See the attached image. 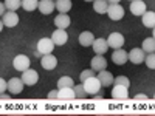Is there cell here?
I'll list each match as a JSON object with an SVG mask.
<instances>
[{"mask_svg": "<svg viewBox=\"0 0 155 116\" xmlns=\"http://www.w3.org/2000/svg\"><path fill=\"white\" fill-rule=\"evenodd\" d=\"M84 88H85V92L88 96H95L99 93V90H101V82L98 79V76H92V77H88V79H85L84 82Z\"/></svg>", "mask_w": 155, "mask_h": 116, "instance_id": "1", "label": "cell"}, {"mask_svg": "<svg viewBox=\"0 0 155 116\" xmlns=\"http://www.w3.org/2000/svg\"><path fill=\"white\" fill-rule=\"evenodd\" d=\"M54 42L51 40V37H42L41 40L37 42V53L39 54H50V53H53V50H54Z\"/></svg>", "mask_w": 155, "mask_h": 116, "instance_id": "2", "label": "cell"}, {"mask_svg": "<svg viewBox=\"0 0 155 116\" xmlns=\"http://www.w3.org/2000/svg\"><path fill=\"white\" fill-rule=\"evenodd\" d=\"M30 65H31V60H30L28 56H25V54H19V56H16L14 59H12V67H14V70H17L20 73L25 71V70H28Z\"/></svg>", "mask_w": 155, "mask_h": 116, "instance_id": "3", "label": "cell"}, {"mask_svg": "<svg viewBox=\"0 0 155 116\" xmlns=\"http://www.w3.org/2000/svg\"><path fill=\"white\" fill-rule=\"evenodd\" d=\"M107 16H109L110 20L118 22V20H121L124 17V8L120 3H110L109 9H107Z\"/></svg>", "mask_w": 155, "mask_h": 116, "instance_id": "4", "label": "cell"}, {"mask_svg": "<svg viewBox=\"0 0 155 116\" xmlns=\"http://www.w3.org/2000/svg\"><path fill=\"white\" fill-rule=\"evenodd\" d=\"M127 57L129 60H130L132 63H135V65H140V63H143L144 59H146V53L143 48H134L127 53Z\"/></svg>", "mask_w": 155, "mask_h": 116, "instance_id": "5", "label": "cell"}, {"mask_svg": "<svg viewBox=\"0 0 155 116\" xmlns=\"http://www.w3.org/2000/svg\"><path fill=\"white\" fill-rule=\"evenodd\" d=\"M20 79L23 81V84H25V85L31 87V85H36V84H37V81H39V74H37V71H36V70L28 68V70L22 71V77H20Z\"/></svg>", "mask_w": 155, "mask_h": 116, "instance_id": "6", "label": "cell"}, {"mask_svg": "<svg viewBox=\"0 0 155 116\" xmlns=\"http://www.w3.org/2000/svg\"><path fill=\"white\" fill-rule=\"evenodd\" d=\"M23 81L20 79V77H11V79L8 81V92L11 95H19L23 92Z\"/></svg>", "mask_w": 155, "mask_h": 116, "instance_id": "7", "label": "cell"}, {"mask_svg": "<svg viewBox=\"0 0 155 116\" xmlns=\"http://www.w3.org/2000/svg\"><path fill=\"white\" fill-rule=\"evenodd\" d=\"M129 9H130V12L134 16H137V17H141L147 11L146 3L143 2V0H132L130 5H129Z\"/></svg>", "mask_w": 155, "mask_h": 116, "instance_id": "8", "label": "cell"}, {"mask_svg": "<svg viewBox=\"0 0 155 116\" xmlns=\"http://www.w3.org/2000/svg\"><path fill=\"white\" fill-rule=\"evenodd\" d=\"M107 44H109V48H113V50L123 48V45H124V36L121 33H112L107 37Z\"/></svg>", "mask_w": 155, "mask_h": 116, "instance_id": "9", "label": "cell"}, {"mask_svg": "<svg viewBox=\"0 0 155 116\" xmlns=\"http://www.w3.org/2000/svg\"><path fill=\"white\" fill-rule=\"evenodd\" d=\"M2 22H3L5 27L14 28L16 25L19 23V16H17V12H16V11H6L5 14L2 16Z\"/></svg>", "mask_w": 155, "mask_h": 116, "instance_id": "10", "label": "cell"}, {"mask_svg": "<svg viewBox=\"0 0 155 116\" xmlns=\"http://www.w3.org/2000/svg\"><path fill=\"white\" fill-rule=\"evenodd\" d=\"M51 40L54 42V45L62 47V45H65L68 42V34H67L65 30H59L58 28L56 31H53V34H51Z\"/></svg>", "mask_w": 155, "mask_h": 116, "instance_id": "11", "label": "cell"}, {"mask_svg": "<svg viewBox=\"0 0 155 116\" xmlns=\"http://www.w3.org/2000/svg\"><path fill=\"white\" fill-rule=\"evenodd\" d=\"M112 98H113V99H118V101L129 99V87L115 84V87H113V90H112Z\"/></svg>", "mask_w": 155, "mask_h": 116, "instance_id": "12", "label": "cell"}, {"mask_svg": "<svg viewBox=\"0 0 155 116\" xmlns=\"http://www.w3.org/2000/svg\"><path fill=\"white\" fill-rule=\"evenodd\" d=\"M92 48L95 51V54H106L107 50H109V44H107V39H95V42L92 44Z\"/></svg>", "mask_w": 155, "mask_h": 116, "instance_id": "13", "label": "cell"}, {"mask_svg": "<svg viewBox=\"0 0 155 116\" xmlns=\"http://www.w3.org/2000/svg\"><path fill=\"white\" fill-rule=\"evenodd\" d=\"M90 65H92V68L98 73V71L106 70V67H107V60H106L104 54H96V56L92 59V62H90Z\"/></svg>", "mask_w": 155, "mask_h": 116, "instance_id": "14", "label": "cell"}, {"mask_svg": "<svg viewBox=\"0 0 155 116\" xmlns=\"http://www.w3.org/2000/svg\"><path fill=\"white\" fill-rule=\"evenodd\" d=\"M112 60H113V63H116V65H124V63L129 60V57H127V51H124L123 48L113 50Z\"/></svg>", "mask_w": 155, "mask_h": 116, "instance_id": "15", "label": "cell"}, {"mask_svg": "<svg viewBox=\"0 0 155 116\" xmlns=\"http://www.w3.org/2000/svg\"><path fill=\"white\" fill-rule=\"evenodd\" d=\"M98 79H99V82H101L102 87H110V85H113V82H115L113 74H112L110 71H107V70L98 71Z\"/></svg>", "mask_w": 155, "mask_h": 116, "instance_id": "16", "label": "cell"}, {"mask_svg": "<svg viewBox=\"0 0 155 116\" xmlns=\"http://www.w3.org/2000/svg\"><path fill=\"white\" fill-rule=\"evenodd\" d=\"M41 63H42V67L45 68V70H54L56 67H58V59L53 56V54H44L42 56V59H41Z\"/></svg>", "mask_w": 155, "mask_h": 116, "instance_id": "17", "label": "cell"}, {"mask_svg": "<svg viewBox=\"0 0 155 116\" xmlns=\"http://www.w3.org/2000/svg\"><path fill=\"white\" fill-rule=\"evenodd\" d=\"M58 99H62V101L76 99V95H74L73 87H62V88H58Z\"/></svg>", "mask_w": 155, "mask_h": 116, "instance_id": "18", "label": "cell"}, {"mask_svg": "<svg viewBox=\"0 0 155 116\" xmlns=\"http://www.w3.org/2000/svg\"><path fill=\"white\" fill-rule=\"evenodd\" d=\"M37 9L41 11L42 14L48 16V14H51V12H53V11L56 9V5H54L53 0H41V2H39Z\"/></svg>", "mask_w": 155, "mask_h": 116, "instance_id": "19", "label": "cell"}, {"mask_svg": "<svg viewBox=\"0 0 155 116\" xmlns=\"http://www.w3.org/2000/svg\"><path fill=\"white\" fill-rule=\"evenodd\" d=\"M70 23H71L70 17L67 14H64V12H59V16L54 17V25H56V28H59V30H67L70 27Z\"/></svg>", "mask_w": 155, "mask_h": 116, "instance_id": "20", "label": "cell"}, {"mask_svg": "<svg viewBox=\"0 0 155 116\" xmlns=\"http://www.w3.org/2000/svg\"><path fill=\"white\" fill-rule=\"evenodd\" d=\"M78 40H79L82 47H92V44L95 42V36L92 31H82L79 37H78Z\"/></svg>", "mask_w": 155, "mask_h": 116, "instance_id": "21", "label": "cell"}, {"mask_svg": "<svg viewBox=\"0 0 155 116\" xmlns=\"http://www.w3.org/2000/svg\"><path fill=\"white\" fill-rule=\"evenodd\" d=\"M141 22L146 28H153L155 27V12L153 11H146L143 16H141Z\"/></svg>", "mask_w": 155, "mask_h": 116, "instance_id": "22", "label": "cell"}, {"mask_svg": "<svg viewBox=\"0 0 155 116\" xmlns=\"http://www.w3.org/2000/svg\"><path fill=\"white\" fill-rule=\"evenodd\" d=\"M93 9L95 12H98V14H107V9H109V2L107 0H93Z\"/></svg>", "mask_w": 155, "mask_h": 116, "instance_id": "23", "label": "cell"}, {"mask_svg": "<svg viewBox=\"0 0 155 116\" xmlns=\"http://www.w3.org/2000/svg\"><path fill=\"white\" fill-rule=\"evenodd\" d=\"M54 5H56V9L59 12H64V14H67V12L71 9V6H73L71 0H56Z\"/></svg>", "mask_w": 155, "mask_h": 116, "instance_id": "24", "label": "cell"}, {"mask_svg": "<svg viewBox=\"0 0 155 116\" xmlns=\"http://www.w3.org/2000/svg\"><path fill=\"white\" fill-rule=\"evenodd\" d=\"M141 48L144 50V53H155V39L153 37H147L143 40V45H141Z\"/></svg>", "mask_w": 155, "mask_h": 116, "instance_id": "25", "label": "cell"}, {"mask_svg": "<svg viewBox=\"0 0 155 116\" xmlns=\"http://www.w3.org/2000/svg\"><path fill=\"white\" fill-rule=\"evenodd\" d=\"M37 6H39V0H22V8L27 12L37 9Z\"/></svg>", "mask_w": 155, "mask_h": 116, "instance_id": "26", "label": "cell"}, {"mask_svg": "<svg viewBox=\"0 0 155 116\" xmlns=\"http://www.w3.org/2000/svg\"><path fill=\"white\" fill-rule=\"evenodd\" d=\"M3 3L8 11H17L19 8H22V0H5Z\"/></svg>", "mask_w": 155, "mask_h": 116, "instance_id": "27", "label": "cell"}, {"mask_svg": "<svg viewBox=\"0 0 155 116\" xmlns=\"http://www.w3.org/2000/svg\"><path fill=\"white\" fill-rule=\"evenodd\" d=\"M73 90H74V95H76L78 99H84V98L88 96L87 92H85V88H84V84H82V82H81V84H78V85H74Z\"/></svg>", "mask_w": 155, "mask_h": 116, "instance_id": "28", "label": "cell"}, {"mask_svg": "<svg viewBox=\"0 0 155 116\" xmlns=\"http://www.w3.org/2000/svg\"><path fill=\"white\" fill-rule=\"evenodd\" d=\"M62 87H74V82L70 76H62L59 77L58 81V88H62Z\"/></svg>", "mask_w": 155, "mask_h": 116, "instance_id": "29", "label": "cell"}, {"mask_svg": "<svg viewBox=\"0 0 155 116\" xmlns=\"http://www.w3.org/2000/svg\"><path fill=\"white\" fill-rule=\"evenodd\" d=\"M144 62H146V67H147V68L155 70V53H147Z\"/></svg>", "mask_w": 155, "mask_h": 116, "instance_id": "30", "label": "cell"}, {"mask_svg": "<svg viewBox=\"0 0 155 116\" xmlns=\"http://www.w3.org/2000/svg\"><path fill=\"white\" fill-rule=\"evenodd\" d=\"M113 84L124 85V87H130V81H129L127 76H118V77H115V82Z\"/></svg>", "mask_w": 155, "mask_h": 116, "instance_id": "31", "label": "cell"}, {"mask_svg": "<svg viewBox=\"0 0 155 116\" xmlns=\"http://www.w3.org/2000/svg\"><path fill=\"white\" fill-rule=\"evenodd\" d=\"M95 70L93 68H88V70H84L82 73H81V76H79V81L81 82H84L85 79H88V77H92V76H95Z\"/></svg>", "mask_w": 155, "mask_h": 116, "instance_id": "32", "label": "cell"}, {"mask_svg": "<svg viewBox=\"0 0 155 116\" xmlns=\"http://www.w3.org/2000/svg\"><path fill=\"white\" fill-rule=\"evenodd\" d=\"M8 90V82L3 79V77H0V93H5Z\"/></svg>", "mask_w": 155, "mask_h": 116, "instance_id": "33", "label": "cell"}, {"mask_svg": "<svg viewBox=\"0 0 155 116\" xmlns=\"http://www.w3.org/2000/svg\"><path fill=\"white\" fill-rule=\"evenodd\" d=\"M47 98H48V99H58V90H51Z\"/></svg>", "mask_w": 155, "mask_h": 116, "instance_id": "34", "label": "cell"}, {"mask_svg": "<svg viewBox=\"0 0 155 116\" xmlns=\"http://www.w3.org/2000/svg\"><path fill=\"white\" fill-rule=\"evenodd\" d=\"M8 9H6V6H5V3L3 2H0V17H2L3 14H5V12H6Z\"/></svg>", "mask_w": 155, "mask_h": 116, "instance_id": "35", "label": "cell"}, {"mask_svg": "<svg viewBox=\"0 0 155 116\" xmlns=\"http://www.w3.org/2000/svg\"><path fill=\"white\" fill-rule=\"evenodd\" d=\"M135 99H137V101H140V99L144 101V99H147V96H146V95H135Z\"/></svg>", "mask_w": 155, "mask_h": 116, "instance_id": "36", "label": "cell"}, {"mask_svg": "<svg viewBox=\"0 0 155 116\" xmlns=\"http://www.w3.org/2000/svg\"><path fill=\"white\" fill-rule=\"evenodd\" d=\"M11 96L9 95H6V93H0V99H2V101H6V99H9Z\"/></svg>", "mask_w": 155, "mask_h": 116, "instance_id": "37", "label": "cell"}, {"mask_svg": "<svg viewBox=\"0 0 155 116\" xmlns=\"http://www.w3.org/2000/svg\"><path fill=\"white\" fill-rule=\"evenodd\" d=\"M107 2H109V3H120L121 0H107Z\"/></svg>", "mask_w": 155, "mask_h": 116, "instance_id": "38", "label": "cell"}, {"mask_svg": "<svg viewBox=\"0 0 155 116\" xmlns=\"http://www.w3.org/2000/svg\"><path fill=\"white\" fill-rule=\"evenodd\" d=\"M3 27H5V25H3V22H2V19H0V33H2V30H3Z\"/></svg>", "mask_w": 155, "mask_h": 116, "instance_id": "39", "label": "cell"}, {"mask_svg": "<svg viewBox=\"0 0 155 116\" xmlns=\"http://www.w3.org/2000/svg\"><path fill=\"white\" fill-rule=\"evenodd\" d=\"M152 37H153V39H155V27H153V28H152Z\"/></svg>", "mask_w": 155, "mask_h": 116, "instance_id": "40", "label": "cell"}, {"mask_svg": "<svg viewBox=\"0 0 155 116\" xmlns=\"http://www.w3.org/2000/svg\"><path fill=\"white\" fill-rule=\"evenodd\" d=\"M84 2H88L90 3V2H93V0H84Z\"/></svg>", "mask_w": 155, "mask_h": 116, "instance_id": "41", "label": "cell"}, {"mask_svg": "<svg viewBox=\"0 0 155 116\" xmlns=\"http://www.w3.org/2000/svg\"><path fill=\"white\" fill-rule=\"evenodd\" d=\"M153 99H155V95H153Z\"/></svg>", "mask_w": 155, "mask_h": 116, "instance_id": "42", "label": "cell"}, {"mask_svg": "<svg viewBox=\"0 0 155 116\" xmlns=\"http://www.w3.org/2000/svg\"><path fill=\"white\" fill-rule=\"evenodd\" d=\"M129 2H132V0H129Z\"/></svg>", "mask_w": 155, "mask_h": 116, "instance_id": "43", "label": "cell"}]
</instances>
